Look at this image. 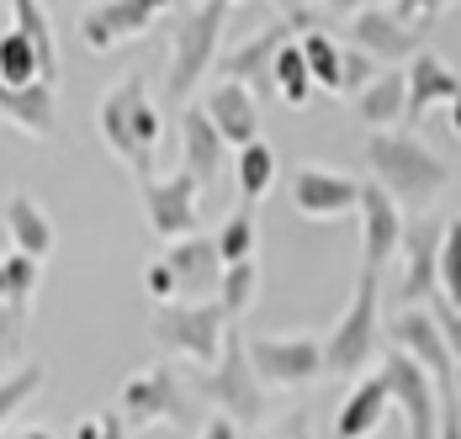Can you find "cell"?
Here are the masks:
<instances>
[{"mask_svg":"<svg viewBox=\"0 0 461 439\" xmlns=\"http://www.w3.org/2000/svg\"><path fill=\"white\" fill-rule=\"evenodd\" d=\"M5 238H11V255H27V260H38V264L53 249V222H48V212L27 191H16L5 202Z\"/></svg>","mask_w":461,"mask_h":439,"instance_id":"22","label":"cell"},{"mask_svg":"<svg viewBox=\"0 0 461 439\" xmlns=\"http://www.w3.org/2000/svg\"><path fill=\"white\" fill-rule=\"evenodd\" d=\"M202 117L212 122V132L223 138V148H233V154L260 143V101H255V90L233 85V80H218L202 95Z\"/></svg>","mask_w":461,"mask_h":439,"instance_id":"14","label":"cell"},{"mask_svg":"<svg viewBox=\"0 0 461 439\" xmlns=\"http://www.w3.org/2000/svg\"><path fill=\"white\" fill-rule=\"evenodd\" d=\"M159 11L165 5H154V0H101V5H91L80 16V43L91 48V53H112L117 43L149 32L159 22Z\"/></svg>","mask_w":461,"mask_h":439,"instance_id":"13","label":"cell"},{"mask_svg":"<svg viewBox=\"0 0 461 439\" xmlns=\"http://www.w3.org/2000/svg\"><path fill=\"white\" fill-rule=\"evenodd\" d=\"M117 418L128 429H149V424H191L196 413H191V397L170 365H143L117 392Z\"/></svg>","mask_w":461,"mask_h":439,"instance_id":"7","label":"cell"},{"mask_svg":"<svg viewBox=\"0 0 461 439\" xmlns=\"http://www.w3.org/2000/svg\"><path fill=\"white\" fill-rule=\"evenodd\" d=\"M229 318L218 302H165L149 318V334L159 350H170L176 360L196 365V371H212L218 354H223V339H229Z\"/></svg>","mask_w":461,"mask_h":439,"instance_id":"4","label":"cell"},{"mask_svg":"<svg viewBox=\"0 0 461 439\" xmlns=\"http://www.w3.org/2000/svg\"><path fill=\"white\" fill-rule=\"evenodd\" d=\"M43 381H48L43 360H22L16 371H5V376H0V429L16 418V408H22V402H32V397L43 392Z\"/></svg>","mask_w":461,"mask_h":439,"instance_id":"30","label":"cell"},{"mask_svg":"<svg viewBox=\"0 0 461 439\" xmlns=\"http://www.w3.org/2000/svg\"><path fill=\"white\" fill-rule=\"evenodd\" d=\"M387 408H393V392H387L382 371L361 376V381H356V387L345 392L339 413H334V439H371L376 429H382Z\"/></svg>","mask_w":461,"mask_h":439,"instance_id":"18","label":"cell"},{"mask_svg":"<svg viewBox=\"0 0 461 439\" xmlns=\"http://www.w3.org/2000/svg\"><path fill=\"white\" fill-rule=\"evenodd\" d=\"M196 196H202V185L185 170H176V175H165V180H149L143 185V218H149V228L159 238L181 244V238L196 233Z\"/></svg>","mask_w":461,"mask_h":439,"instance_id":"12","label":"cell"},{"mask_svg":"<svg viewBox=\"0 0 461 439\" xmlns=\"http://www.w3.org/2000/svg\"><path fill=\"white\" fill-rule=\"evenodd\" d=\"M0 85L5 90H22V85H43L38 80V53L27 48V38L16 27L0 32Z\"/></svg>","mask_w":461,"mask_h":439,"instance_id":"31","label":"cell"},{"mask_svg":"<svg viewBox=\"0 0 461 439\" xmlns=\"http://www.w3.org/2000/svg\"><path fill=\"white\" fill-rule=\"evenodd\" d=\"M382 381L393 392V408L403 413L409 424V439H435V424H440V402H435V381L424 376V365L409 360L403 350L382 354Z\"/></svg>","mask_w":461,"mask_h":439,"instance_id":"9","label":"cell"},{"mask_svg":"<svg viewBox=\"0 0 461 439\" xmlns=\"http://www.w3.org/2000/svg\"><path fill=\"white\" fill-rule=\"evenodd\" d=\"M95 128H101V143L133 170V175L149 185L154 180V154H159V112H154V101H149V85H143V75H122L117 85L101 95V112H95Z\"/></svg>","mask_w":461,"mask_h":439,"instance_id":"2","label":"cell"},{"mask_svg":"<svg viewBox=\"0 0 461 439\" xmlns=\"http://www.w3.org/2000/svg\"><path fill=\"white\" fill-rule=\"evenodd\" d=\"M366 85H371V58L356 53V48H345V58H339V95H361Z\"/></svg>","mask_w":461,"mask_h":439,"instance_id":"35","label":"cell"},{"mask_svg":"<svg viewBox=\"0 0 461 439\" xmlns=\"http://www.w3.org/2000/svg\"><path fill=\"white\" fill-rule=\"evenodd\" d=\"M403 90H409V106H403V117L419 122L424 112H435V106H456L461 101V75L440 58V53H424L419 48L414 58H409V75H403Z\"/></svg>","mask_w":461,"mask_h":439,"instance_id":"17","label":"cell"},{"mask_svg":"<svg viewBox=\"0 0 461 439\" xmlns=\"http://www.w3.org/2000/svg\"><path fill=\"white\" fill-rule=\"evenodd\" d=\"M69 439H133V435H128V424H122L112 408H101L91 418H80V424L69 429Z\"/></svg>","mask_w":461,"mask_h":439,"instance_id":"34","label":"cell"},{"mask_svg":"<svg viewBox=\"0 0 461 439\" xmlns=\"http://www.w3.org/2000/svg\"><path fill=\"white\" fill-rule=\"evenodd\" d=\"M244 354L260 387H308L323 376V345L308 334H255L244 339Z\"/></svg>","mask_w":461,"mask_h":439,"instance_id":"8","label":"cell"},{"mask_svg":"<svg viewBox=\"0 0 461 439\" xmlns=\"http://www.w3.org/2000/svg\"><path fill=\"white\" fill-rule=\"evenodd\" d=\"M0 122H11L27 138H48L59 122V106H53V85H22L5 90L0 85Z\"/></svg>","mask_w":461,"mask_h":439,"instance_id":"23","label":"cell"},{"mask_svg":"<svg viewBox=\"0 0 461 439\" xmlns=\"http://www.w3.org/2000/svg\"><path fill=\"white\" fill-rule=\"evenodd\" d=\"M281 43H292V22H286V16H281L276 27H266L260 38H249V43H239L233 53H223V58H218L223 80H233V85H244V90L271 85V58H276Z\"/></svg>","mask_w":461,"mask_h":439,"instance_id":"19","label":"cell"},{"mask_svg":"<svg viewBox=\"0 0 461 439\" xmlns=\"http://www.w3.org/2000/svg\"><path fill=\"white\" fill-rule=\"evenodd\" d=\"M271 439H308V413H292V418H286Z\"/></svg>","mask_w":461,"mask_h":439,"instance_id":"40","label":"cell"},{"mask_svg":"<svg viewBox=\"0 0 461 439\" xmlns=\"http://www.w3.org/2000/svg\"><path fill=\"white\" fill-rule=\"evenodd\" d=\"M271 90H276L286 106H308L313 101V75H308V64L297 53V38L276 48V58H271Z\"/></svg>","mask_w":461,"mask_h":439,"instance_id":"28","label":"cell"},{"mask_svg":"<svg viewBox=\"0 0 461 439\" xmlns=\"http://www.w3.org/2000/svg\"><path fill=\"white\" fill-rule=\"evenodd\" d=\"M143 291L154 297V308H165V302H181V297H176V281H170V270H165V260H154L149 270H143Z\"/></svg>","mask_w":461,"mask_h":439,"instance_id":"37","label":"cell"},{"mask_svg":"<svg viewBox=\"0 0 461 439\" xmlns=\"http://www.w3.org/2000/svg\"><path fill=\"white\" fill-rule=\"evenodd\" d=\"M165 270H170V281H176V297H202V291H218V275H223V264H218V249H212V238L207 233H191L181 244H170V255H165Z\"/></svg>","mask_w":461,"mask_h":439,"instance_id":"20","label":"cell"},{"mask_svg":"<svg viewBox=\"0 0 461 439\" xmlns=\"http://www.w3.org/2000/svg\"><path fill=\"white\" fill-rule=\"evenodd\" d=\"M366 170H371V185H382L398 202V212L403 207L409 212H424L446 191V180H451V165L435 148H424L414 132H371L366 138Z\"/></svg>","mask_w":461,"mask_h":439,"instance_id":"1","label":"cell"},{"mask_svg":"<svg viewBox=\"0 0 461 439\" xmlns=\"http://www.w3.org/2000/svg\"><path fill=\"white\" fill-rule=\"evenodd\" d=\"M440 233L446 222H403V275H398V302L403 308H419L435 297V260H440Z\"/></svg>","mask_w":461,"mask_h":439,"instance_id":"16","label":"cell"},{"mask_svg":"<svg viewBox=\"0 0 461 439\" xmlns=\"http://www.w3.org/2000/svg\"><path fill=\"white\" fill-rule=\"evenodd\" d=\"M376 345H382V275L361 270L350 308L339 312L334 334L323 339V371L329 376H361L376 360Z\"/></svg>","mask_w":461,"mask_h":439,"instance_id":"3","label":"cell"},{"mask_svg":"<svg viewBox=\"0 0 461 439\" xmlns=\"http://www.w3.org/2000/svg\"><path fill=\"white\" fill-rule=\"evenodd\" d=\"M429 323H435V334H440V345H446V354H451V365H461V312L440 302V308L429 312Z\"/></svg>","mask_w":461,"mask_h":439,"instance_id":"36","label":"cell"},{"mask_svg":"<svg viewBox=\"0 0 461 439\" xmlns=\"http://www.w3.org/2000/svg\"><path fill=\"white\" fill-rule=\"evenodd\" d=\"M435 291L446 308L461 312V218H446L440 233V260H435Z\"/></svg>","mask_w":461,"mask_h":439,"instance_id":"32","label":"cell"},{"mask_svg":"<svg viewBox=\"0 0 461 439\" xmlns=\"http://www.w3.org/2000/svg\"><path fill=\"white\" fill-rule=\"evenodd\" d=\"M11 439H59V435H53V429H43V424H38V429H22V435H11Z\"/></svg>","mask_w":461,"mask_h":439,"instance_id":"41","label":"cell"},{"mask_svg":"<svg viewBox=\"0 0 461 439\" xmlns=\"http://www.w3.org/2000/svg\"><path fill=\"white\" fill-rule=\"evenodd\" d=\"M233 185H239V207H249V212H255V202L271 196V185H276V148L266 138L233 154Z\"/></svg>","mask_w":461,"mask_h":439,"instance_id":"25","label":"cell"},{"mask_svg":"<svg viewBox=\"0 0 461 439\" xmlns=\"http://www.w3.org/2000/svg\"><path fill=\"white\" fill-rule=\"evenodd\" d=\"M181 154H185V175L196 180V185H207V180L223 175V138L212 132V122L202 117V106H185L181 112Z\"/></svg>","mask_w":461,"mask_h":439,"instance_id":"21","label":"cell"},{"mask_svg":"<svg viewBox=\"0 0 461 439\" xmlns=\"http://www.w3.org/2000/svg\"><path fill=\"white\" fill-rule=\"evenodd\" d=\"M350 38H356V53H366L371 64H376V58H382V64L414 58L419 43H424V32L409 27V22H398L387 5H361V11L350 16Z\"/></svg>","mask_w":461,"mask_h":439,"instance_id":"15","label":"cell"},{"mask_svg":"<svg viewBox=\"0 0 461 439\" xmlns=\"http://www.w3.org/2000/svg\"><path fill=\"white\" fill-rule=\"evenodd\" d=\"M403 106H409V90H403V75H398V69L376 75V80L356 95V117H361L371 132H393V122H403Z\"/></svg>","mask_w":461,"mask_h":439,"instance_id":"24","label":"cell"},{"mask_svg":"<svg viewBox=\"0 0 461 439\" xmlns=\"http://www.w3.org/2000/svg\"><path fill=\"white\" fill-rule=\"evenodd\" d=\"M456 392H461V365H456Z\"/></svg>","mask_w":461,"mask_h":439,"instance_id":"42","label":"cell"},{"mask_svg":"<svg viewBox=\"0 0 461 439\" xmlns=\"http://www.w3.org/2000/svg\"><path fill=\"white\" fill-rule=\"evenodd\" d=\"M356 212H361V270L382 275L387 260L398 255V244H403V212H398V202H393L382 185H371V180H361Z\"/></svg>","mask_w":461,"mask_h":439,"instance_id":"11","label":"cell"},{"mask_svg":"<svg viewBox=\"0 0 461 439\" xmlns=\"http://www.w3.org/2000/svg\"><path fill=\"white\" fill-rule=\"evenodd\" d=\"M196 392L207 397L229 424H255L260 413H266V392H260V381H255V371H249V354H244V334H239V323L229 328V339H223V354H218V365L212 371H196Z\"/></svg>","mask_w":461,"mask_h":439,"instance_id":"6","label":"cell"},{"mask_svg":"<svg viewBox=\"0 0 461 439\" xmlns=\"http://www.w3.org/2000/svg\"><path fill=\"white\" fill-rule=\"evenodd\" d=\"M223 22H229V5H223V0L185 5L181 16L170 22V75H165L170 101H185V95L196 90V80L218 64V38H223Z\"/></svg>","mask_w":461,"mask_h":439,"instance_id":"5","label":"cell"},{"mask_svg":"<svg viewBox=\"0 0 461 439\" xmlns=\"http://www.w3.org/2000/svg\"><path fill=\"white\" fill-rule=\"evenodd\" d=\"M356 202H361V180L356 175L329 170V165H297V175H292V207H297V218L329 222V218L356 212Z\"/></svg>","mask_w":461,"mask_h":439,"instance_id":"10","label":"cell"},{"mask_svg":"<svg viewBox=\"0 0 461 439\" xmlns=\"http://www.w3.org/2000/svg\"><path fill=\"white\" fill-rule=\"evenodd\" d=\"M11 27L27 38V48L38 53V80L53 85L59 80V53H53V27H48L43 5H32V0H11Z\"/></svg>","mask_w":461,"mask_h":439,"instance_id":"26","label":"cell"},{"mask_svg":"<svg viewBox=\"0 0 461 439\" xmlns=\"http://www.w3.org/2000/svg\"><path fill=\"white\" fill-rule=\"evenodd\" d=\"M38 281H43V264L27 260V255H0V308L22 312L32 308V297H38Z\"/></svg>","mask_w":461,"mask_h":439,"instance_id":"27","label":"cell"},{"mask_svg":"<svg viewBox=\"0 0 461 439\" xmlns=\"http://www.w3.org/2000/svg\"><path fill=\"white\" fill-rule=\"evenodd\" d=\"M196 439H239V424H229L223 413H212V418H207V429H202Z\"/></svg>","mask_w":461,"mask_h":439,"instance_id":"39","label":"cell"},{"mask_svg":"<svg viewBox=\"0 0 461 439\" xmlns=\"http://www.w3.org/2000/svg\"><path fill=\"white\" fill-rule=\"evenodd\" d=\"M212 249H218V264H244L255 260V212L249 207H233L223 228L212 233Z\"/></svg>","mask_w":461,"mask_h":439,"instance_id":"33","label":"cell"},{"mask_svg":"<svg viewBox=\"0 0 461 439\" xmlns=\"http://www.w3.org/2000/svg\"><path fill=\"white\" fill-rule=\"evenodd\" d=\"M255 291H260V270H255V260L223 264V275H218V308H223L229 323H239L244 312L255 308Z\"/></svg>","mask_w":461,"mask_h":439,"instance_id":"29","label":"cell"},{"mask_svg":"<svg viewBox=\"0 0 461 439\" xmlns=\"http://www.w3.org/2000/svg\"><path fill=\"white\" fill-rule=\"evenodd\" d=\"M22 312H11V308H0V354H16L22 350Z\"/></svg>","mask_w":461,"mask_h":439,"instance_id":"38","label":"cell"}]
</instances>
